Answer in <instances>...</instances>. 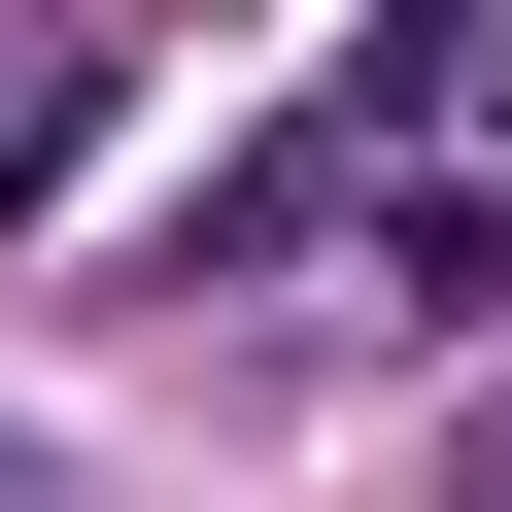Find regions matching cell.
I'll return each instance as SVG.
<instances>
[{"instance_id": "obj_1", "label": "cell", "mask_w": 512, "mask_h": 512, "mask_svg": "<svg viewBox=\"0 0 512 512\" xmlns=\"http://www.w3.org/2000/svg\"><path fill=\"white\" fill-rule=\"evenodd\" d=\"M478 103H512V35H478Z\"/></svg>"}]
</instances>
